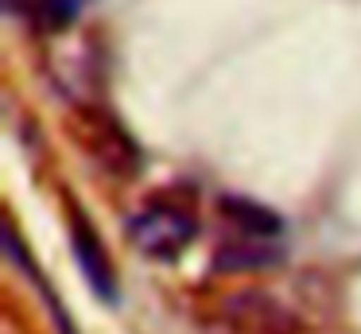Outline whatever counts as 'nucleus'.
I'll use <instances>...</instances> for the list:
<instances>
[{
    "label": "nucleus",
    "mask_w": 361,
    "mask_h": 334,
    "mask_svg": "<svg viewBox=\"0 0 361 334\" xmlns=\"http://www.w3.org/2000/svg\"><path fill=\"white\" fill-rule=\"evenodd\" d=\"M221 214L229 222V237L214 253L221 268H264L280 256L283 222L268 206L252 198H221Z\"/></svg>",
    "instance_id": "1"
},
{
    "label": "nucleus",
    "mask_w": 361,
    "mask_h": 334,
    "mask_svg": "<svg viewBox=\"0 0 361 334\" xmlns=\"http://www.w3.org/2000/svg\"><path fill=\"white\" fill-rule=\"evenodd\" d=\"M128 233H133L136 249L144 256H152V261H175L195 241V214H190V206L159 194V198H148L133 214Z\"/></svg>",
    "instance_id": "2"
},
{
    "label": "nucleus",
    "mask_w": 361,
    "mask_h": 334,
    "mask_svg": "<svg viewBox=\"0 0 361 334\" xmlns=\"http://www.w3.org/2000/svg\"><path fill=\"white\" fill-rule=\"evenodd\" d=\"M71 241H74V253H78V261H82V272H86V280L94 284V292L105 295V299H113V295H117V276H113V264H109V256H105L102 241L94 237V229H90L82 217H74Z\"/></svg>",
    "instance_id": "3"
},
{
    "label": "nucleus",
    "mask_w": 361,
    "mask_h": 334,
    "mask_svg": "<svg viewBox=\"0 0 361 334\" xmlns=\"http://www.w3.org/2000/svg\"><path fill=\"white\" fill-rule=\"evenodd\" d=\"M82 0H27V20L39 31H63L78 20Z\"/></svg>",
    "instance_id": "4"
}]
</instances>
